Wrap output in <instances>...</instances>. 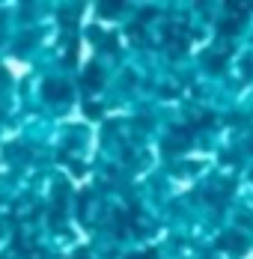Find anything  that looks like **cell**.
<instances>
[{"instance_id":"1","label":"cell","mask_w":253,"mask_h":259,"mask_svg":"<svg viewBox=\"0 0 253 259\" xmlns=\"http://www.w3.org/2000/svg\"><path fill=\"white\" fill-rule=\"evenodd\" d=\"M221 244L229 247V250H235V253H238V250H244V241H238V235H227V241H221Z\"/></svg>"}]
</instances>
